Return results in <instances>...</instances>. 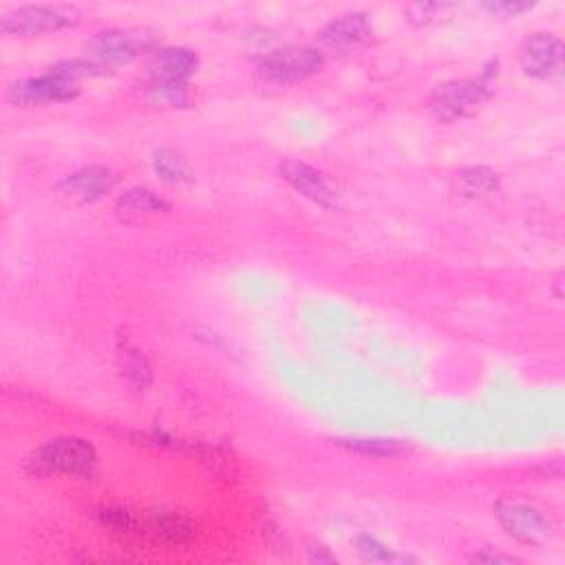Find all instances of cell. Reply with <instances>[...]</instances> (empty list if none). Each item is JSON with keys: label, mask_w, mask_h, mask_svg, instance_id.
I'll use <instances>...</instances> for the list:
<instances>
[{"label": "cell", "mask_w": 565, "mask_h": 565, "mask_svg": "<svg viewBox=\"0 0 565 565\" xmlns=\"http://www.w3.org/2000/svg\"><path fill=\"white\" fill-rule=\"evenodd\" d=\"M153 98L157 102H168V104H186V87L179 82H157L151 87Z\"/></svg>", "instance_id": "ffe728a7"}, {"label": "cell", "mask_w": 565, "mask_h": 565, "mask_svg": "<svg viewBox=\"0 0 565 565\" xmlns=\"http://www.w3.org/2000/svg\"><path fill=\"white\" fill-rule=\"evenodd\" d=\"M446 5H437V3H418V5H411L409 7V14L411 20L415 23H431L440 14H444Z\"/></svg>", "instance_id": "7402d4cb"}, {"label": "cell", "mask_w": 565, "mask_h": 565, "mask_svg": "<svg viewBox=\"0 0 565 565\" xmlns=\"http://www.w3.org/2000/svg\"><path fill=\"white\" fill-rule=\"evenodd\" d=\"M102 524L106 528H113L117 532H129L137 526L135 517L124 508H106L102 510Z\"/></svg>", "instance_id": "44dd1931"}, {"label": "cell", "mask_w": 565, "mask_h": 565, "mask_svg": "<svg viewBox=\"0 0 565 565\" xmlns=\"http://www.w3.org/2000/svg\"><path fill=\"white\" fill-rule=\"evenodd\" d=\"M521 67L532 78L552 80L563 76V45L550 34L530 36L519 53Z\"/></svg>", "instance_id": "52a82bcc"}, {"label": "cell", "mask_w": 565, "mask_h": 565, "mask_svg": "<svg viewBox=\"0 0 565 565\" xmlns=\"http://www.w3.org/2000/svg\"><path fill=\"white\" fill-rule=\"evenodd\" d=\"M460 186L466 197H488L497 193L499 179L488 168H468L460 175Z\"/></svg>", "instance_id": "2e32d148"}, {"label": "cell", "mask_w": 565, "mask_h": 565, "mask_svg": "<svg viewBox=\"0 0 565 565\" xmlns=\"http://www.w3.org/2000/svg\"><path fill=\"white\" fill-rule=\"evenodd\" d=\"M153 166L157 170V175L162 177L166 184L186 186L193 181V173H190V166L184 155L173 151V148H162V151H157L153 155Z\"/></svg>", "instance_id": "9a60e30c"}, {"label": "cell", "mask_w": 565, "mask_h": 565, "mask_svg": "<svg viewBox=\"0 0 565 565\" xmlns=\"http://www.w3.org/2000/svg\"><path fill=\"white\" fill-rule=\"evenodd\" d=\"M497 519L506 528L510 537H515L532 546H541L554 537L552 521L528 504H517V501H501L497 504Z\"/></svg>", "instance_id": "5b68a950"}, {"label": "cell", "mask_w": 565, "mask_h": 565, "mask_svg": "<svg viewBox=\"0 0 565 565\" xmlns=\"http://www.w3.org/2000/svg\"><path fill=\"white\" fill-rule=\"evenodd\" d=\"M488 12L499 14V16H517V14H524L526 9H530V3H488L484 5Z\"/></svg>", "instance_id": "603a6c76"}, {"label": "cell", "mask_w": 565, "mask_h": 565, "mask_svg": "<svg viewBox=\"0 0 565 565\" xmlns=\"http://www.w3.org/2000/svg\"><path fill=\"white\" fill-rule=\"evenodd\" d=\"M323 53L312 47H283L274 49L261 62L265 78L274 82H298L314 76L323 69Z\"/></svg>", "instance_id": "277c9868"}, {"label": "cell", "mask_w": 565, "mask_h": 565, "mask_svg": "<svg viewBox=\"0 0 565 565\" xmlns=\"http://www.w3.org/2000/svg\"><path fill=\"white\" fill-rule=\"evenodd\" d=\"M281 175L296 193H301L309 201H314V204L323 208H336V193L332 186H329V181L323 177V173H318L316 168L298 162V159H287L281 166Z\"/></svg>", "instance_id": "9c48e42d"}, {"label": "cell", "mask_w": 565, "mask_h": 565, "mask_svg": "<svg viewBox=\"0 0 565 565\" xmlns=\"http://www.w3.org/2000/svg\"><path fill=\"white\" fill-rule=\"evenodd\" d=\"M371 38V25L365 14H345L334 18L323 34L321 42L327 49L334 51H351Z\"/></svg>", "instance_id": "8fae6325"}, {"label": "cell", "mask_w": 565, "mask_h": 565, "mask_svg": "<svg viewBox=\"0 0 565 565\" xmlns=\"http://www.w3.org/2000/svg\"><path fill=\"white\" fill-rule=\"evenodd\" d=\"M473 561L477 563H513V557H501V554H486V552H479L473 557Z\"/></svg>", "instance_id": "cb8c5ba5"}, {"label": "cell", "mask_w": 565, "mask_h": 565, "mask_svg": "<svg viewBox=\"0 0 565 565\" xmlns=\"http://www.w3.org/2000/svg\"><path fill=\"white\" fill-rule=\"evenodd\" d=\"M356 546L358 552L362 554V559L369 561V563H398V561H407L398 557L396 552L389 550L387 546H382L378 539H373L369 535H362L356 539Z\"/></svg>", "instance_id": "ac0fdd59"}, {"label": "cell", "mask_w": 565, "mask_h": 565, "mask_svg": "<svg viewBox=\"0 0 565 565\" xmlns=\"http://www.w3.org/2000/svg\"><path fill=\"white\" fill-rule=\"evenodd\" d=\"M80 23L76 7L69 5H29L18 7L0 18L3 34L14 36H38L49 31H60Z\"/></svg>", "instance_id": "3957f363"}, {"label": "cell", "mask_w": 565, "mask_h": 565, "mask_svg": "<svg viewBox=\"0 0 565 565\" xmlns=\"http://www.w3.org/2000/svg\"><path fill=\"white\" fill-rule=\"evenodd\" d=\"M495 87L497 62H490L477 78L451 80L435 87L429 98V109L442 122L462 120V117H471L495 93Z\"/></svg>", "instance_id": "6da1fadb"}, {"label": "cell", "mask_w": 565, "mask_h": 565, "mask_svg": "<svg viewBox=\"0 0 565 565\" xmlns=\"http://www.w3.org/2000/svg\"><path fill=\"white\" fill-rule=\"evenodd\" d=\"M31 462H34L36 471L45 475L62 473L89 477L98 464V455H95L93 446L80 437H58V440L40 446Z\"/></svg>", "instance_id": "7a4b0ae2"}, {"label": "cell", "mask_w": 565, "mask_h": 565, "mask_svg": "<svg viewBox=\"0 0 565 565\" xmlns=\"http://www.w3.org/2000/svg\"><path fill=\"white\" fill-rule=\"evenodd\" d=\"M199 67V60L188 49H164L153 58V76L157 82H179L184 84Z\"/></svg>", "instance_id": "7c38bea8"}, {"label": "cell", "mask_w": 565, "mask_h": 565, "mask_svg": "<svg viewBox=\"0 0 565 565\" xmlns=\"http://www.w3.org/2000/svg\"><path fill=\"white\" fill-rule=\"evenodd\" d=\"M117 210L126 217H153V215H164L170 210V204L166 199L155 195L153 190L146 188H131L117 199Z\"/></svg>", "instance_id": "5bb4252c"}, {"label": "cell", "mask_w": 565, "mask_h": 565, "mask_svg": "<svg viewBox=\"0 0 565 565\" xmlns=\"http://www.w3.org/2000/svg\"><path fill=\"white\" fill-rule=\"evenodd\" d=\"M155 38L140 31H104L89 42L91 60L98 65H126L140 53L153 49Z\"/></svg>", "instance_id": "8992f818"}, {"label": "cell", "mask_w": 565, "mask_h": 565, "mask_svg": "<svg viewBox=\"0 0 565 565\" xmlns=\"http://www.w3.org/2000/svg\"><path fill=\"white\" fill-rule=\"evenodd\" d=\"M148 528H151L159 539L170 543H186L195 537V526L186 515L175 513V510H155L148 515Z\"/></svg>", "instance_id": "4fadbf2b"}, {"label": "cell", "mask_w": 565, "mask_h": 565, "mask_svg": "<svg viewBox=\"0 0 565 565\" xmlns=\"http://www.w3.org/2000/svg\"><path fill=\"white\" fill-rule=\"evenodd\" d=\"M78 95L76 84L73 80H67L58 76V73H47V76L31 78L18 82L9 91V98L16 104H47V102H65L73 100Z\"/></svg>", "instance_id": "ba28073f"}, {"label": "cell", "mask_w": 565, "mask_h": 565, "mask_svg": "<svg viewBox=\"0 0 565 565\" xmlns=\"http://www.w3.org/2000/svg\"><path fill=\"white\" fill-rule=\"evenodd\" d=\"M122 369L126 382H129L135 391H144L148 387V382H151V367H148L142 351L126 349L122 356Z\"/></svg>", "instance_id": "e0dca14e"}, {"label": "cell", "mask_w": 565, "mask_h": 565, "mask_svg": "<svg viewBox=\"0 0 565 565\" xmlns=\"http://www.w3.org/2000/svg\"><path fill=\"white\" fill-rule=\"evenodd\" d=\"M113 188H115V175L111 170L91 166L78 170V173H73L62 181L60 193L71 201H78V204H93V201L109 195Z\"/></svg>", "instance_id": "30bf717a"}, {"label": "cell", "mask_w": 565, "mask_h": 565, "mask_svg": "<svg viewBox=\"0 0 565 565\" xmlns=\"http://www.w3.org/2000/svg\"><path fill=\"white\" fill-rule=\"evenodd\" d=\"M345 446L351 451L365 453V455H376V457H391L402 451V444L398 440H343Z\"/></svg>", "instance_id": "d6986e66"}]
</instances>
